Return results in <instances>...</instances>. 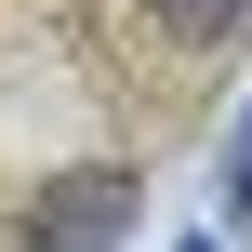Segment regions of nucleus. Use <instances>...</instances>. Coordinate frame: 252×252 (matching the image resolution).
I'll use <instances>...</instances> for the list:
<instances>
[{
  "label": "nucleus",
  "instance_id": "1",
  "mask_svg": "<svg viewBox=\"0 0 252 252\" xmlns=\"http://www.w3.org/2000/svg\"><path fill=\"white\" fill-rule=\"evenodd\" d=\"M120 226H133V173H120V159H93V173L40 186V213H27V252H120Z\"/></svg>",
  "mask_w": 252,
  "mask_h": 252
},
{
  "label": "nucleus",
  "instance_id": "2",
  "mask_svg": "<svg viewBox=\"0 0 252 252\" xmlns=\"http://www.w3.org/2000/svg\"><path fill=\"white\" fill-rule=\"evenodd\" d=\"M146 13H159V40H186V53H213V40L252 27V0H146Z\"/></svg>",
  "mask_w": 252,
  "mask_h": 252
},
{
  "label": "nucleus",
  "instance_id": "3",
  "mask_svg": "<svg viewBox=\"0 0 252 252\" xmlns=\"http://www.w3.org/2000/svg\"><path fill=\"white\" fill-rule=\"evenodd\" d=\"M213 199H226V213H252V106L226 120V159H213Z\"/></svg>",
  "mask_w": 252,
  "mask_h": 252
},
{
  "label": "nucleus",
  "instance_id": "4",
  "mask_svg": "<svg viewBox=\"0 0 252 252\" xmlns=\"http://www.w3.org/2000/svg\"><path fill=\"white\" fill-rule=\"evenodd\" d=\"M173 252H226V239H173Z\"/></svg>",
  "mask_w": 252,
  "mask_h": 252
}]
</instances>
